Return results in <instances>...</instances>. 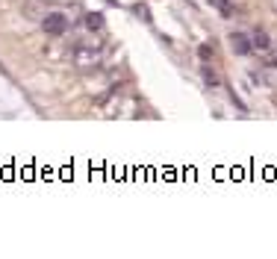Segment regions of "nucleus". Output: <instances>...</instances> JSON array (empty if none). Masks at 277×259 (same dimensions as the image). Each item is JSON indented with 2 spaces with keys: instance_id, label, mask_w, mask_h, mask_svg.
<instances>
[{
  "instance_id": "obj_2",
  "label": "nucleus",
  "mask_w": 277,
  "mask_h": 259,
  "mask_svg": "<svg viewBox=\"0 0 277 259\" xmlns=\"http://www.w3.org/2000/svg\"><path fill=\"white\" fill-rule=\"evenodd\" d=\"M48 15V0H24V18L41 21Z\"/></svg>"
},
{
  "instance_id": "obj_1",
  "label": "nucleus",
  "mask_w": 277,
  "mask_h": 259,
  "mask_svg": "<svg viewBox=\"0 0 277 259\" xmlns=\"http://www.w3.org/2000/svg\"><path fill=\"white\" fill-rule=\"evenodd\" d=\"M41 27H45L48 35H62L68 30V18H65L62 12H48V15L41 18Z\"/></svg>"
},
{
  "instance_id": "obj_9",
  "label": "nucleus",
  "mask_w": 277,
  "mask_h": 259,
  "mask_svg": "<svg viewBox=\"0 0 277 259\" xmlns=\"http://www.w3.org/2000/svg\"><path fill=\"white\" fill-rule=\"evenodd\" d=\"M198 56L204 59V62H209V59H212V45H201L198 47Z\"/></svg>"
},
{
  "instance_id": "obj_11",
  "label": "nucleus",
  "mask_w": 277,
  "mask_h": 259,
  "mask_svg": "<svg viewBox=\"0 0 277 259\" xmlns=\"http://www.w3.org/2000/svg\"><path fill=\"white\" fill-rule=\"evenodd\" d=\"M271 100H274V106H277V94H274V97H271Z\"/></svg>"
},
{
  "instance_id": "obj_10",
  "label": "nucleus",
  "mask_w": 277,
  "mask_h": 259,
  "mask_svg": "<svg viewBox=\"0 0 277 259\" xmlns=\"http://www.w3.org/2000/svg\"><path fill=\"white\" fill-rule=\"evenodd\" d=\"M204 82H206V85H218V77L206 68V65H204Z\"/></svg>"
},
{
  "instance_id": "obj_5",
  "label": "nucleus",
  "mask_w": 277,
  "mask_h": 259,
  "mask_svg": "<svg viewBox=\"0 0 277 259\" xmlns=\"http://www.w3.org/2000/svg\"><path fill=\"white\" fill-rule=\"evenodd\" d=\"M86 27H89V30H100V27H103V15H100V12H89V15H86Z\"/></svg>"
},
{
  "instance_id": "obj_3",
  "label": "nucleus",
  "mask_w": 277,
  "mask_h": 259,
  "mask_svg": "<svg viewBox=\"0 0 277 259\" xmlns=\"http://www.w3.org/2000/svg\"><path fill=\"white\" fill-rule=\"evenodd\" d=\"M230 47H233L236 56H245V53H251V50H253L251 38H248L245 33H233V35H230Z\"/></svg>"
},
{
  "instance_id": "obj_8",
  "label": "nucleus",
  "mask_w": 277,
  "mask_h": 259,
  "mask_svg": "<svg viewBox=\"0 0 277 259\" xmlns=\"http://www.w3.org/2000/svg\"><path fill=\"white\" fill-rule=\"evenodd\" d=\"M263 80L265 82H271L277 89V65H265V74H263Z\"/></svg>"
},
{
  "instance_id": "obj_6",
  "label": "nucleus",
  "mask_w": 277,
  "mask_h": 259,
  "mask_svg": "<svg viewBox=\"0 0 277 259\" xmlns=\"http://www.w3.org/2000/svg\"><path fill=\"white\" fill-rule=\"evenodd\" d=\"M209 6H216V9L224 15V18H230V15H233V6H230V0H209Z\"/></svg>"
},
{
  "instance_id": "obj_7",
  "label": "nucleus",
  "mask_w": 277,
  "mask_h": 259,
  "mask_svg": "<svg viewBox=\"0 0 277 259\" xmlns=\"http://www.w3.org/2000/svg\"><path fill=\"white\" fill-rule=\"evenodd\" d=\"M133 12H136V15H139V18H142L145 24H151V21H154V18H151V9H147L145 3H136V6H133Z\"/></svg>"
},
{
  "instance_id": "obj_4",
  "label": "nucleus",
  "mask_w": 277,
  "mask_h": 259,
  "mask_svg": "<svg viewBox=\"0 0 277 259\" xmlns=\"http://www.w3.org/2000/svg\"><path fill=\"white\" fill-rule=\"evenodd\" d=\"M251 45L257 47V50H268V45H271V41H268L265 30H257V33H253V41H251Z\"/></svg>"
},
{
  "instance_id": "obj_12",
  "label": "nucleus",
  "mask_w": 277,
  "mask_h": 259,
  "mask_svg": "<svg viewBox=\"0 0 277 259\" xmlns=\"http://www.w3.org/2000/svg\"><path fill=\"white\" fill-rule=\"evenodd\" d=\"M274 56H277V53H274Z\"/></svg>"
}]
</instances>
